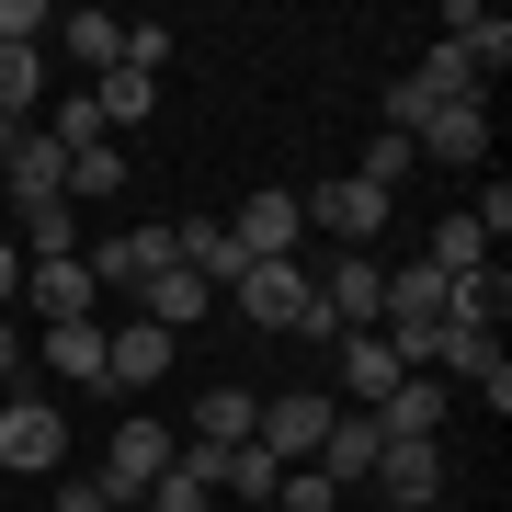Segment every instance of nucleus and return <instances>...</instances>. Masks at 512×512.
I'll list each match as a JSON object with an SVG mask.
<instances>
[{"label":"nucleus","mask_w":512,"mask_h":512,"mask_svg":"<svg viewBox=\"0 0 512 512\" xmlns=\"http://www.w3.org/2000/svg\"><path fill=\"white\" fill-rule=\"evenodd\" d=\"M319 319H330V330H376V319H387V262H376V251H342V262L319 274Z\"/></svg>","instance_id":"nucleus-7"},{"label":"nucleus","mask_w":512,"mask_h":512,"mask_svg":"<svg viewBox=\"0 0 512 512\" xmlns=\"http://www.w3.org/2000/svg\"><path fill=\"white\" fill-rule=\"evenodd\" d=\"M35 308H46V330H57V319H103L92 262H35Z\"/></svg>","instance_id":"nucleus-20"},{"label":"nucleus","mask_w":512,"mask_h":512,"mask_svg":"<svg viewBox=\"0 0 512 512\" xmlns=\"http://www.w3.org/2000/svg\"><path fill=\"white\" fill-rule=\"evenodd\" d=\"M433 365L478 387V376H490V365H501V342H490V330H456V319H433Z\"/></svg>","instance_id":"nucleus-26"},{"label":"nucleus","mask_w":512,"mask_h":512,"mask_svg":"<svg viewBox=\"0 0 512 512\" xmlns=\"http://www.w3.org/2000/svg\"><path fill=\"white\" fill-rule=\"evenodd\" d=\"M512 308V285H501V262H478V274H456V285H444V319H456V330H490Z\"/></svg>","instance_id":"nucleus-24"},{"label":"nucleus","mask_w":512,"mask_h":512,"mask_svg":"<svg viewBox=\"0 0 512 512\" xmlns=\"http://www.w3.org/2000/svg\"><path fill=\"white\" fill-rule=\"evenodd\" d=\"M330 410H342V399H319V387H296V399H262L251 444H262L274 467H308V456H319V433H330Z\"/></svg>","instance_id":"nucleus-5"},{"label":"nucleus","mask_w":512,"mask_h":512,"mask_svg":"<svg viewBox=\"0 0 512 512\" xmlns=\"http://www.w3.org/2000/svg\"><path fill=\"white\" fill-rule=\"evenodd\" d=\"M46 137H57V148H69V160H80V148H103L114 126H103V114H92V92H69V103L46 114Z\"/></svg>","instance_id":"nucleus-31"},{"label":"nucleus","mask_w":512,"mask_h":512,"mask_svg":"<svg viewBox=\"0 0 512 512\" xmlns=\"http://www.w3.org/2000/svg\"><path fill=\"white\" fill-rule=\"evenodd\" d=\"M0 183H12V205H69V148H57L46 126H23L12 160H0Z\"/></svg>","instance_id":"nucleus-11"},{"label":"nucleus","mask_w":512,"mask_h":512,"mask_svg":"<svg viewBox=\"0 0 512 512\" xmlns=\"http://www.w3.org/2000/svg\"><path fill=\"white\" fill-rule=\"evenodd\" d=\"M114 69L160 80V69H171V23H126V57H114Z\"/></svg>","instance_id":"nucleus-32"},{"label":"nucleus","mask_w":512,"mask_h":512,"mask_svg":"<svg viewBox=\"0 0 512 512\" xmlns=\"http://www.w3.org/2000/svg\"><path fill=\"white\" fill-rule=\"evenodd\" d=\"M444 410H456L444 376H399V387L376 399V433H444Z\"/></svg>","instance_id":"nucleus-21"},{"label":"nucleus","mask_w":512,"mask_h":512,"mask_svg":"<svg viewBox=\"0 0 512 512\" xmlns=\"http://www.w3.org/2000/svg\"><path fill=\"white\" fill-rule=\"evenodd\" d=\"M376 490L444 512V433H387V444H376Z\"/></svg>","instance_id":"nucleus-8"},{"label":"nucleus","mask_w":512,"mask_h":512,"mask_svg":"<svg viewBox=\"0 0 512 512\" xmlns=\"http://www.w3.org/2000/svg\"><path fill=\"white\" fill-rule=\"evenodd\" d=\"M274 512H342V490H330L319 467H285V490H274Z\"/></svg>","instance_id":"nucleus-33"},{"label":"nucleus","mask_w":512,"mask_h":512,"mask_svg":"<svg viewBox=\"0 0 512 512\" xmlns=\"http://www.w3.org/2000/svg\"><path fill=\"white\" fill-rule=\"evenodd\" d=\"M262 512H274V501H262Z\"/></svg>","instance_id":"nucleus-40"},{"label":"nucleus","mask_w":512,"mask_h":512,"mask_svg":"<svg viewBox=\"0 0 512 512\" xmlns=\"http://www.w3.org/2000/svg\"><path fill=\"white\" fill-rule=\"evenodd\" d=\"M148 103H160V80H137V69H103L92 80V114H103V126H137Z\"/></svg>","instance_id":"nucleus-30"},{"label":"nucleus","mask_w":512,"mask_h":512,"mask_svg":"<svg viewBox=\"0 0 512 512\" xmlns=\"http://www.w3.org/2000/svg\"><path fill=\"white\" fill-rule=\"evenodd\" d=\"M387 387H399V353H387V330H342V410H376Z\"/></svg>","instance_id":"nucleus-16"},{"label":"nucleus","mask_w":512,"mask_h":512,"mask_svg":"<svg viewBox=\"0 0 512 512\" xmlns=\"http://www.w3.org/2000/svg\"><path fill=\"white\" fill-rule=\"evenodd\" d=\"M12 365H23V342H12V319H0V376H12Z\"/></svg>","instance_id":"nucleus-37"},{"label":"nucleus","mask_w":512,"mask_h":512,"mask_svg":"<svg viewBox=\"0 0 512 512\" xmlns=\"http://www.w3.org/2000/svg\"><path fill=\"white\" fill-rule=\"evenodd\" d=\"M160 467H171V433H160V421H137V410H126V421H114V456H103V490H114V501L137 512V490H148Z\"/></svg>","instance_id":"nucleus-12"},{"label":"nucleus","mask_w":512,"mask_h":512,"mask_svg":"<svg viewBox=\"0 0 512 512\" xmlns=\"http://www.w3.org/2000/svg\"><path fill=\"white\" fill-rule=\"evenodd\" d=\"M0 46H46V12H35V0H0Z\"/></svg>","instance_id":"nucleus-35"},{"label":"nucleus","mask_w":512,"mask_h":512,"mask_svg":"<svg viewBox=\"0 0 512 512\" xmlns=\"http://www.w3.org/2000/svg\"><path fill=\"white\" fill-rule=\"evenodd\" d=\"M217 490H239V501H251V512H262V501H274V490H285V467H274V456H262V444H228V456H217Z\"/></svg>","instance_id":"nucleus-29"},{"label":"nucleus","mask_w":512,"mask_h":512,"mask_svg":"<svg viewBox=\"0 0 512 512\" xmlns=\"http://www.w3.org/2000/svg\"><path fill=\"white\" fill-rule=\"evenodd\" d=\"M0 467H23V478H57V467H69V421H57V399H12V410H0Z\"/></svg>","instance_id":"nucleus-4"},{"label":"nucleus","mask_w":512,"mask_h":512,"mask_svg":"<svg viewBox=\"0 0 512 512\" xmlns=\"http://www.w3.org/2000/svg\"><path fill=\"white\" fill-rule=\"evenodd\" d=\"M12 296H23V251L0 239V319H12Z\"/></svg>","instance_id":"nucleus-36"},{"label":"nucleus","mask_w":512,"mask_h":512,"mask_svg":"<svg viewBox=\"0 0 512 512\" xmlns=\"http://www.w3.org/2000/svg\"><path fill=\"white\" fill-rule=\"evenodd\" d=\"M137 319H148V330H171V342H183L194 319H217V285H194L183 262H171L160 285H137Z\"/></svg>","instance_id":"nucleus-15"},{"label":"nucleus","mask_w":512,"mask_h":512,"mask_svg":"<svg viewBox=\"0 0 512 512\" xmlns=\"http://www.w3.org/2000/svg\"><path fill=\"white\" fill-rule=\"evenodd\" d=\"M171 376V330H148L137 308L103 330V387H160Z\"/></svg>","instance_id":"nucleus-13"},{"label":"nucleus","mask_w":512,"mask_h":512,"mask_svg":"<svg viewBox=\"0 0 512 512\" xmlns=\"http://www.w3.org/2000/svg\"><path fill=\"white\" fill-rule=\"evenodd\" d=\"M23 262H80V205H23Z\"/></svg>","instance_id":"nucleus-22"},{"label":"nucleus","mask_w":512,"mask_h":512,"mask_svg":"<svg viewBox=\"0 0 512 512\" xmlns=\"http://www.w3.org/2000/svg\"><path fill=\"white\" fill-rule=\"evenodd\" d=\"M444 46H456L478 80H501V69H512V23H501V12H467V0L444 12Z\"/></svg>","instance_id":"nucleus-17"},{"label":"nucleus","mask_w":512,"mask_h":512,"mask_svg":"<svg viewBox=\"0 0 512 512\" xmlns=\"http://www.w3.org/2000/svg\"><path fill=\"white\" fill-rule=\"evenodd\" d=\"M444 285H456V274L399 262V274H387V319H376V330H433V319H444Z\"/></svg>","instance_id":"nucleus-18"},{"label":"nucleus","mask_w":512,"mask_h":512,"mask_svg":"<svg viewBox=\"0 0 512 512\" xmlns=\"http://www.w3.org/2000/svg\"><path fill=\"white\" fill-rule=\"evenodd\" d=\"M251 421H262L251 387H205V399H194V444H205V456H228V444H251Z\"/></svg>","instance_id":"nucleus-19"},{"label":"nucleus","mask_w":512,"mask_h":512,"mask_svg":"<svg viewBox=\"0 0 512 512\" xmlns=\"http://www.w3.org/2000/svg\"><path fill=\"white\" fill-rule=\"evenodd\" d=\"M296 205H308V228H330V239H342V251H376V228L399 217V194L353 183V171H342V183H319V194H296Z\"/></svg>","instance_id":"nucleus-3"},{"label":"nucleus","mask_w":512,"mask_h":512,"mask_svg":"<svg viewBox=\"0 0 512 512\" xmlns=\"http://www.w3.org/2000/svg\"><path fill=\"white\" fill-rule=\"evenodd\" d=\"M228 296H239V319H251V330H296V342H342V330L319 319V274H308V262H251V274H239Z\"/></svg>","instance_id":"nucleus-1"},{"label":"nucleus","mask_w":512,"mask_h":512,"mask_svg":"<svg viewBox=\"0 0 512 512\" xmlns=\"http://www.w3.org/2000/svg\"><path fill=\"white\" fill-rule=\"evenodd\" d=\"M228 239H239V262H296V239H308V205H296L285 183H262V194L228 217Z\"/></svg>","instance_id":"nucleus-6"},{"label":"nucleus","mask_w":512,"mask_h":512,"mask_svg":"<svg viewBox=\"0 0 512 512\" xmlns=\"http://www.w3.org/2000/svg\"><path fill=\"white\" fill-rule=\"evenodd\" d=\"M490 251H501V239L478 228V217H444V228H433V251H421V262H433V274H478Z\"/></svg>","instance_id":"nucleus-27"},{"label":"nucleus","mask_w":512,"mask_h":512,"mask_svg":"<svg viewBox=\"0 0 512 512\" xmlns=\"http://www.w3.org/2000/svg\"><path fill=\"white\" fill-rule=\"evenodd\" d=\"M46 35L69 46V57H80V69H92V80L114 69V57H126V23H114V12H69V23H46Z\"/></svg>","instance_id":"nucleus-23"},{"label":"nucleus","mask_w":512,"mask_h":512,"mask_svg":"<svg viewBox=\"0 0 512 512\" xmlns=\"http://www.w3.org/2000/svg\"><path fill=\"white\" fill-rule=\"evenodd\" d=\"M46 365L80 376V387H103V319H57V330H46Z\"/></svg>","instance_id":"nucleus-25"},{"label":"nucleus","mask_w":512,"mask_h":512,"mask_svg":"<svg viewBox=\"0 0 512 512\" xmlns=\"http://www.w3.org/2000/svg\"><path fill=\"white\" fill-rule=\"evenodd\" d=\"M137 512H217V456L205 444H171V467L137 490Z\"/></svg>","instance_id":"nucleus-14"},{"label":"nucleus","mask_w":512,"mask_h":512,"mask_svg":"<svg viewBox=\"0 0 512 512\" xmlns=\"http://www.w3.org/2000/svg\"><path fill=\"white\" fill-rule=\"evenodd\" d=\"M387 512H433V501H387Z\"/></svg>","instance_id":"nucleus-39"},{"label":"nucleus","mask_w":512,"mask_h":512,"mask_svg":"<svg viewBox=\"0 0 512 512\" xmlns=\"http://www.w3.org/2000/svg\"><path fill=\"white\" fill-rule=\"evenodd\" d=\"M399 171H410V137H387V126H376V148H365V171H353V183H376V194H399Z\"/></svg>","instance_id":"nucleus-34"},{"label":"nucleus","mask_w":512,"mask_h":512,"mask_svg":"<svg viewBox=\"0 0 512 512\" xmlns=\"http://www.w3.org/2000/svg\"><path fill=\"white\" fill-rule=\"evenodd\" d=\"M80 262H92V285H103V296H126V308H137V285H160V274H171V228H103Z\"/></svg>","instance_id":"nucleus-2"},{"label":"nucleus","mask_w":512,"mask_h":512,"mask_svg":"<svg viewBox=\"0 0 512 512\" xmlns=\"http://www.w3.org/2000/svg\"><path fill=\"white\" fill-rule=\"evenodd\" d=\"M114 194H126V148H80V160H69V205H114Z\"/></svg>","instance_id":"nucleus-28"},{"label":"nucleus","mask_w":512,"mask_h":512,"mask_svg":"<svg viewBox=\"0 0 512 512\" xmlns=\"http://www.w3.org/2000/svg\"><path fill=\"white\" fill-rule=\"evenodd\" d=\"M410 160H490V92H478V103H433V114H421V137H410Z\"/></svg>","instance_id":"nucleus-10"},{"label":"nucleus","mask_w":512,"mask_h":512,"mask_svg":"<svg viewBox=\"0 0 512 512\" xmlns=\"http://www.w3.org/2000/svg\"><path fill=\"white\" fill-rule=\"evenodd\" d=\"M12 137H23V126H0V160H12Z\"/></svg>","instance_id":"nucleus-38"},{"label":"nucleus","mask_w":512,"mask_h":512,"mask_svg":"<svg viewBox=\"0 0 512 512\" xmlns=\"http://www.w3.org/2000/svg\"><path fill=\"white\" fill-rule=\"evenodd\" d=\"M376 444H387V433H376V410H330V433H319V456H308V467L330 478V490H376Z\"/></svg>","instance_id":"nucleus-9"}]
</instances>
